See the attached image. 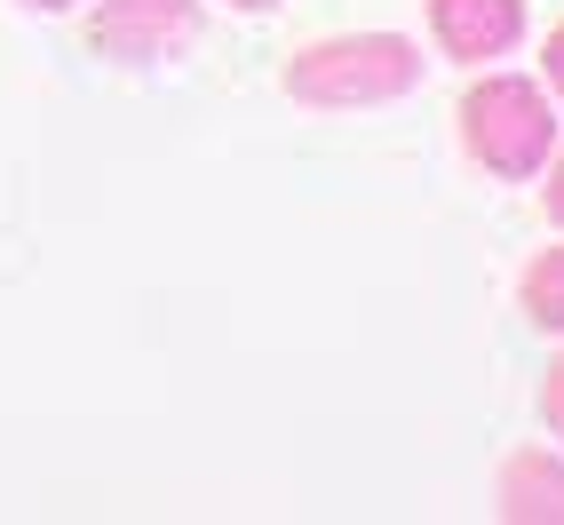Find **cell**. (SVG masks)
<instances>
[{
	"label": "cell",
	"mask_w": 564,
	"mask_h": 525,
	"mask_svg": "<svg viewBox=\"0 0 564 525\" xmlns=\"http://www.w3.org/2000/svg\"><path fill=\"white\" fill-rule=\"evenodd\" d=\"M413 81H422V56H413V41H398V32H350V41H318L286 64V96L303 104H390L405 96Z\"/></svg>",
	"instance_id": "6da1fadb"
},
{
	"label": "cell",
	"mask_w": 564,
	"mask_h": 525,
	"mask_svg": "<svg viewBox=\"0 0 564 525\" xmlns=\"http://www.w3.org/2000/svg\"><path fill=\"white\" fill-rule=\"evenodd\" d=\"M549 96L533 81H509V72H494V81H477L462 96V143H469V160H485L494 175H533L549 160Z\"/></svg>",
	"instance_id": "7a4b0ae2"
},
{
	"label": "cell",
	"mask_w": 564,
	"mask_h": 525,
	"mask_svg": "<svg viewBox=\"0 0 564 525\" xmlns=\"http://www.w3.org/2000/svg\"><path fill=\"white\" fill-rule=\"evenodd\" d=\"M88 41H96V56H120V64L183 56L199 41V0H96Z\"/></svg>",
	"instance_id": "3957f363"
},
{
	"label": "cell",
	"mask_w": 564,
	"mask_h": 525,
	"mask_svg": "<svg viewBox=\"0 0 564 525\" xmlns=\"http://www.w3.org/2000/svg\"><path fill=\"white\" fill-rule=\"evenodd\" d=\"M430 17H437L445 56H462V64L501 56V49L517 41V24H524L517 0H430Z\"/></svg>",
	"instance_id": "277c9868"
},
{
	"label": "cell",
	"mask_w": 564,
	"mask_h": 525,
	"mask_svg": "<svg viewBox=\"0 0 564 525\" xmlns=\"http://www.w3.org/2000/svg\"><path fill=\"white\" fill-rule=\"evenodd\" d=\"M501 517H517V525H564V462L517 454L501 470Z\"/></svg>",
	"instance_id": "5b68a950"
},
{
	"label": "cell",
	"mask_w": 564,
	"mask_h": 525,
	"mask_svg": "<svg viewBox=\"0 0 564 525\" xmlns=\"http://www.w3.org/2000/svg\"><path fill=\"white\" fill-rule=\"evenodd\" d=\"M524 311H533L541 326H564V247L524 262Z\"/></svg>",
	"instance_id": "8992f818"
},
{
	"label": "cell",
	"mask_w": 564,
	"mask_h": 525,
	"mask_svg": "<svg viewBox=\"0 0 564 525\" xmlns=\"http://www.w3.org/2000/svg\"><path fill=\"white\" fill-rule=\"evenodd\" d=\"M541 415H549V430L564 438V358L549 366V383H541Z\"/></svg>",
	"instance_id": "52a82bcc"
},
{
	"label": "cell",
	"mask_w": 564,
	"mask_h": 525,
	"mask_svg": "<svg viewBox=\"0 0 564 525\" xmlns=\"http://www.w3.org/2000/svg\"><path fill=\"white\" fill-rule=\"evenodd\" d=\"M549 81H556V88H564V24H556V32H549Z\"/></svg>",
	"instance_id": "ba28073f"
},
{
	"label": "cell",
	"mask_w": 564,
	"mask_h": 525,
	"mask_svg": "<svg viewBox=\"0 0 564 525\" xmlns=\"http://www.w3.org/2000/svg\"><path fill=\"white\" fill-rule=\"evenodd\" d=\"M549 215L564 223V160H556V175H549Z\"/></svg>",
	"instance_id": "9c48e42d"
},
{
	"label": "cell",
	"mask_w": 564,
	"mask_h": 525,
	"mask_svg": "<svg viewBox=\"0 0 564 525\" xmlns=\"http://www.w3.org/2000/svg\"><path fill=\"white\" fill-rule=\"evenodd\" d=\"M24 9H72V0H24Z\"/></svg>",
	"instance_id": "30bf717a"
},
{
	"label": "cell",
	"mask_w": 564,
	"mask_h": 525,
	"mask_svg": "<svg viewBox=\"0 0 564 525\" xmlns=\"http://www.w3.org/2000/svg\"><path fill=\"white\" fill-rule=\"evenodd\" d=\"M239 9H271V0H239Z\"/></svg>",
	"instance_id": "8fae6325"
}]
</instances>
